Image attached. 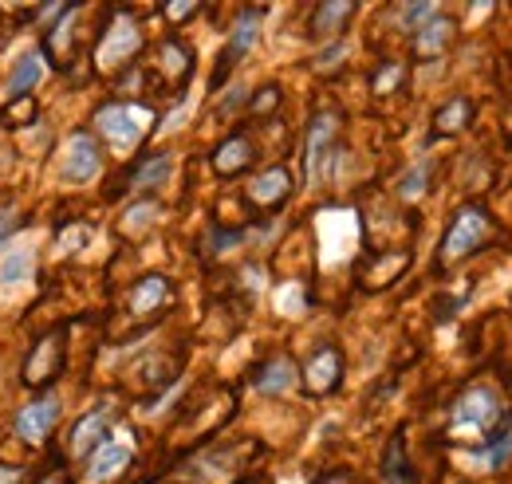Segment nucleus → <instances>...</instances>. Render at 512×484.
<instances>
[{
	"label": "nucleus",
	"instance_id": "1",
	"mask_svg": "<svg viewBox=\"0 0 512 484\" xmlns=\"http://www.w3.org/2000/svg\"><path fill=\"white\" fill-rule=\"evenodd\" d=\"M501 422V398L489 386H473L453 406V437H485V429Z\"/></svg>",
	"mask_w": 512,
	"mask_h": 484
},
{
	"label": "nucleus",
	"instance_id": "2",
	"mask_svg": "<svg viewBox=\"0 0 512 484\" xmlns=\"http://www.w3.org/2000/svg\"><path fill=\"white\" fill-rule=\"evenodd\" d=\"M316 233H320L323 244V264H343L359 244V217L351 209H323L320 221H316Z\"/></svg>",
	"mask_w": 512,
	"mask_h": 484
},
{
	"label": "nucleus",
	"instance_id": "3",
	"mask_svg": "<svg viewBox=\"0 0 512 484\" xmlns=\"http://www.w3.org/2000/svg\"><path fill=\"white\" fill-rule=\"evenodd\" d=\"M95 122L107 134V142L119 154H127V150H134L142 142V134L150 130V111L146 107H130V103H115V107H103Z\"/></svg>",
	"mask_w": 512,
	"mask_h": 484
},
{
	"label": "nucleus",
	"instance_id": "4",
	"mask_svg": "<svg viewBox=\"0 0 512 484\" xmlns=\"http://www.w3.org/2000/svg\"><path fill=\"white\" fill-rule=\"evenodd\" d=\"M95 174H99V154H95L91 138L87 134H71L64 146V158H60V178L71 185H83L91 182Z\"/></svg>",
	"mask_w": 512,
	"mask_h": 484
},
{
	"label": "nucleus",
	"instance_id": "5",
	"mask_svg": "<svg viewBox=\"0 0 512 484\" xmlns=\"http://www.w3.org/2000/svg\"><path fill=\"white\" fill-rule=\"evenodd\" d=\"M485 233H489L485 213H481V209H461L457 221H453V229H449V237H446V260H457V256H465L469 248H477Z\"/></svg>",
	"mask_w": 512,
	"mask_h": 484
},
{
	"label": "nucleus",
	"instance_id": "6",
	"mask_svg": "<svg viewBox=\"0 0 512 484\" xmlns=\"http://www.w3.org/2000/svg\"><path fill=\"white\" fill-rule=\"evenodd\" d=\"M138 44H142V36H138V28L130 24V20H115L111 24V32H107V40L99 44V67H119V63H127L134 52H138Z\"/></svg>",
	"mask_w": 512,
	"mask_h": 484
},
{
	"label": "nucleus",
	"instance_id": "7",
	"mask_svg": "<svg viewBox=\"0 0 512 484\" xmlns=\"http://www.w3.org/2000/svg\"><path fill=\"white\" fill-rule=\"evenodd\" d=\"M56 418H60V402L56 398H40V402H32V406H24L16 414V433L24 441H40L56 425Z\"/></svg>",
	"mask_w": 512,
	"mask_h": 484
},
{
	"label": "nucleus",
	"instance_id": "8",
	"mask_svg": "<svg viewBox=\"0 0 512 484\" xmlns=\"http://www.w3.org/2000/svg\"><path fill=\"white\" fill-rule=\"evenodd\" d=\"M127 461H130L127 441H107V445L91 457V465H87V484H103V481H111V477H119V473L127 469Z\"/></svg>",
	"mask_w": 512,
	"mask_h": 484
},
{
	"label": "nucleus",
	"instance_id": "9",
	"mask_svg": "<svg viewBox=\"0 0 512 484\" xmlns=\"http://www.w3.org/2000/svg\"><path fill=\"white\" fill-rule=\"evenodd\" d=\"M32 268H36L32 244H16V248L4 252V260H0V284H24V280L32 276Z\"/></svg>",
	"mask_w": 512,
	"mask_h": 484
},
{
	"label": "nucleus",
	"instance_id": "10",
	"mask_svg": "<svg viewBox=\"0 0 512 484\" xmlns=\"http://www.w3.org/2000/svg\"><path fill=\"white\" fill-rule=\"evenodd\" d=\"M40 75H44V60H40V52H24L20 63H16V71L8 75V95H12V99L28 95V91L40 83Z\"/></svg>",
	"mask_w": 512,
	"mask_h": 484
},
{
	"label": "nucleus",
	"instance_id": "11",
	"mask_svg": "<svg viewBox=\"0 0 512 484\" xmlns=\"http://www.w3.org/2000/svg\"><path fill=\"white\" fill-rule=\"evenodd\" d=\"M512 457V418L505 422V433L485 449V453H477V457H465V465H477V469H501L505 461Z\"/></svg>",
	"mask_w": 512,
	"mask_h": 484
},
{
	"label": "nucleus",
	"instance_id": "12",
	"mask_svg": "<svg viewBox=\"0 0 512 484\" xmlns=\"http://www.w3.org/2000/svg\"><path fill=\"white\" fill-rule=\"evenodd\" d=\"M335 134V119L331 115H320V122L312 126V134H308V178H316L320 174V158L327 154V138Z\"/></svg>",
	"mask_w": 512,
	"mask_h": 484
},
{
	"label": "nucleus",
	"instance_id": "13",
	"mask_svg": "<svg viewBox=\"0 0 512 484\" xmlns=\"http://www.w3.org/2000/svg\"><path fill=\"white\" fill-rule=\"evenodd\" d=\"M249 158H253L249 142H245V138H233V142H225V146L217 150L213 166H217V174H237L241 166H249Z\"/></svg>",
	"mask_w": 512,
	"mask_h": 484
},
{
	"label": "nucleus",
	"instance_id": "14",
	"mask_svg": "<svg viewBox=\"0 0 512 484\" xmlns=\"http://www.w3.org/2000/svg\"><path fill=\"white\" fill-rule=\"evenodd\" d=\"M335 378H339V355H335V351L316 355L312 366H308V386H312V390H331Z\"/></svg>",
	"mask_w": 512,
	"mask_h": 484
},
{
	"label": "nucleus",
	"instance_id": "15",
	"mask_svg": "<svg viewBox=\"0 0 512 484\" xmlns=\"http://www.w3.org/2000/svg\"><path fill=\"white\" fill-rule=\"evenodd\" d=\"M284 193H288V174L284 170H268L253 182V201H260V205H276Z\"/></svg>",
	"mask_w": 512,
	"mask_h": 484
},
{
	"label": "nucleus",
	"instance_id": "16",
	"mask_svg": "<svg viewBox=\"0 0 512 484\" xmlns=\"http://www.w3.org/2000/svg\"><path fill=\"white\" fill-rule=\"evenodd\" d=\"M292 382H296V370H292V363H284V359H280V363H272L264 374H260V382H256V386H260V394H284Z\"/></svg>",
	"mask_w": 512,
	"mask_h": 484
},
{
	"label": "nucleus",
	"instance_id": "17",
	"mask_svg": "<svg viewBox=\"0 0 512 484\" xmlns=\"http://www.w3.org/2000/svg\"><path fill=\"white\" fill-rule=\"evenodd\" d=\"M103 425H107V410H95V414H87L83 422L75 425V433H71V449L75 453H83L99 433H103Z\"/></svg>",
	"mask_w": 512,
	"mask_h": 484
},
{
	"label": "nucleus",
	"instance_id": "18",
	"mask_svg": "<svg viewBox=\"0 0 512 484\" xmlns=\"http://www.w3.org/2000/svg\"><path fill=\"white\" fill-rule=\"evenodd\" d=\"M446 40H449V20H430L422 32H418V52L422 56H434V52H442L446 48Z\"/></svg>",
	"mask_w": 512,
	"mask_h": 484
},
{
	"label": "nucleus",
	"instance_id": "19",
	"mask_svg": "<svg viewBox=\"0 0 512 484\" xmlns=\"http://www.w3.org/2000/svg\"><path fill=\"white\" fill-rule=\"evenodd\" d=\"M256 16H245L241 24H237V32H233V40H229V52H225V60L229 63H237L249 48H253V40H256Z\"/></svg>",
	"mask_w": 512,
	"mask_h": 484
},
{
	"label": "nucleus",
	"instance_id": "20",
	"mask_svg": "<svg viewBox=\"0 0 512 484\" xmlns=\"http://www.w3.org/2000/svg\"><path fill=\"white\" fill-rule=\"evenodd\" d=\"M162 296H166V284H162L158 276H150V280L134 292V311H154V307L162 303Z\"/></svg>",
	"mask_w": 512,
	"mask_h": 484
},
{
	"label": "nucleus",
	"instance_id": "21",
	"mask_svg": "<svg viewBox=\"0 0 512 484\" xmlns=\"http://www.w3.org/2000/svg\"><path fill=\"white\" fill-rule=\"evenodd\" d=\"M170 178V158H154V162H146L142 170H138V178H134V185L142 189V185H162Z\"/></svg>",
	"mask_w": 512,
	"mask_h": 484
},
{
	"label": "nucleus",
	"instance_id": "22",
	"mask_svg": "<svg viewBox=\"0 0 512 484\" xmlns=\"http://www.w3.org/2000/svg\"><path fill=\"white\" fill-rule=\"evenodd\" d=\"M465 115H469V103H465V99L449 103L446 111L438 115V130H442V134H453V130H461V126H465Z\"/></svg>",
	"mask_w": 512,
	"mask_h": 484
},
{
	"label": "nucleus",
	"instance_id": "23",
	"mask_svg": "<svg viewBox=\"0 0 512 484\" xmlns=\"http://www.w3.org/2000/svg\"><path fill=\"white\" fill-rule=\"evenodd\" d=\"M426 178H430V166L422 162V166H414L406 178H402V185H398V193L406 197V201H414V197H422V189H426Z\"/></svg>",
	"mask_w": 512,
	"mask_h": 484
},
{
	"label": "nucleus",
	"instance_id": "24",
	"mask_svg": "<svg viewBox=\"0 0 512 484\" xmlns=\"http://www.w3.org/2000/svg\"><path fill=\"white\" fill-rule=\"evenodd\" d=\"M351 16V4H323L320 16H316V28L320 32H331V28H339V20H347Z\"/></svg>",
	"mask_w": 512,
	"mask_h": 484
},
{
	"label": "nucleus",
	"instance_id": "25",
	"mask_svg": "<svg viewBox=\"0 0 512 484\" xmlns=\"http://www.w3.org/2000/svg\"><path fill=\"white\" fill-rule=\"evenodd\" d=\"M276 307H280L284 315H300V311H304V292H300L296 284H284V288L276 292Z\"/></svg>",
	"mask_w": 512,
	"mask_h": 484
},
{
	"label": "nucleus",
	"instance_id": "26",
	"mask_svg": "<svg viewBox=\"0 0 512 484\" xmlns=\"http://www.w3.org/2000/svg\"><path fill=\"white\" fill-rule=\"evenodd\" d=\"M154 213H158L154 205H134V209H130V217H127V229H130V233H138V229H146V225L154 221Z\"/></svg>",
	"mask_w": 512,
	"mask_h": 484
},
{
	"label": "nucleus",
	"instance_id": "27",
	"mask_svg": "<svg viewBox=\"0 0 512 484\" xmlns=\"http://www.w3.org/2000/svg\"><path fill=\"white\" fill-rule=\"evenodd\" d=\"M426 16H434V4H410V8L402 12L406 28H414V20H426Z\"/></svg>",
	"mask_w": 512,
	"mask_h": 484
},
{
	"label": "nucleus",
	"instance_id": "28",
	"mask_svg": "<svg viewBox=\"0 0 512 484\" xmlns=\"http://www.w3.org/2000/svg\"><path fill=\"white\" fill-rule=\"evenodd\" d=\"M87 241H91V233H87V229H67L64 237H60V248H83Z\"/></svg>",
	"mask_w": 512,
	"mask_h": 484
},
{
	"label": "nucleus",
	"instance_id": "29",
	"mask_svg": "<svg viewBox=\"0 0 512 484\" xmlns=\"http://www.w3.org/2000/svg\"><path fill=\"white\" fill-rule=\"evenodd\" d=\"M71 20H75V12H64V20H60V28H56V36H52V48H56V52H64V40H67V32H71Z\"/></svg>",
	"mask_w": 512,
	"mask_h": 484
},
{
	"label": "nucleus",
	"instance_id": "30",
	"mask_svg": "<svg viewBox=\"0 0 512 484\" xmlns=\"http://www.w3.org/2000/svg\"><path fill=\"white\" fill-rule=\"evenodd\" d=\"M166 67H170V71H186L190 60L182 56V48H166Z\"/></svg>",
	"mask_w": 512,
	"mask_h": 484
},
{
	"label": "nucleus",
	"instance_id": "31",
	"mask_svg": "<svg viewBox=\"0 0 512 484\" xmlns=\"http://www.w3.org/2000/svg\"><path fill=\"white\" fill-rule=\"evenodd\" d=\"M390 83H398V67H386L379 75V91H390Z\"/></svg>",
	"mask_w": 512,
	"mask_h": 484
},
{
	"label": "nucleus",
	"instance_id": "32",
	"mask_svg": "<svg viewBox=\"0 0 512 484\" xmlns=\"http://www.w3.org/2000/svg\"><path fill=\"white\" fill-rule=\"evenodd\" d=\"M339 60H343V48L335 44V48H327V52L320 56V67H327V63H339Z\"/></svg>",
	"mask_w": 512,
	"mask_h": 484
},
{
	"label": "nucleus",
	"instance_id": "33",
	"mask_svg": "<svg viewBox=\"0 0 512 484\" xmlns=\"http://www.w3.org/2000/svg\"><path fill=\"white\" fill-rule=\"evenodd\" d=\"M166 12H170L174 20H182V16H190V12H193V4H170Z\"/></svg>",
	"mask_w": 512,
	"mask_h": 484
},
{
	"label": "nucleus",
	"instance_id": "34",
	"mask_svg": "<svg viewBox=\"0 0 512 484\" xmlns=\"http://www.w3.org/2000/svg\"><path fill=\"white\" fill-rule=\"evenodd\" d=\"M16 481H20V473H8V469L0 473V484H16Z\"/></svg>",
	"mask_w": 512,
	"mask_h": 484
},
{
	"label": "nucleus",
	"instance_id": "35",
	"mask_svg": "<svg viewBox=\"0 0 512 484\" xmlns=\"http://www.w3.org/2000/svg\"><path fill=\"white\" fill-rule=\"evenodd\" d=\"M8 233H12V217H4V221H0V241H4Z\"/></svg>",
	"mask_w": 512,
	"mask_h": 484
},
{
	"label": "nucleus",
	"instance_id": "36",
	"mask_svg": "<svg viewBox=\"0 0 512 484\" xmlns=\"http://www.w3.org/2000/svg\"><path fill=\"white\" fill-rule=\"evenodd\" d=\"M0 166H4V158H0Z\"/></svg>",
	"mask_w": 512,
	"mask_h": 484
},
{
	"label": "nucleus",
	"instance_id": "37",
	"mask_svg": "<svg viewBox=\"0 0 512 484\" xmlns=\"http://www.w3.org/2000/svg\"><path fill=\"white\" fill-rule=\"evenodd\" d=\"M48 484H56V481H48Z\"/></svg>",
	"mask_w": 512,
	"mask_h": 484
}]
</instances>
